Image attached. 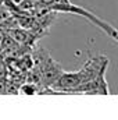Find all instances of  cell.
Here are the masks:
<instances>
[{
	"mask_svg": "<svg viewBox=\"0 0 118 120\" xmlns=\"http://www.w3.org/2000/svg\"><path fill=\"white\" fill-rule=\"evenodd\" d=\"M104 64H108L107 57L104 56L92 57L78 71H74V73L62 71L61 75L57 78V81L52 85V88L60 92H76L79 87H82L92 78H94Z\"/></svg>",
	"mask_w": 118,
	"mask_h": 120,
	"instance_id": "6da1fadb",
	"label": "cell"
},
{
	"mask_svg": "<svg viewBox=\"0 0 118 120\" xmlns=\"http://www.w3.org/2000/svg\"><path fill=\"white\" fill-rule=\"evenodd\" d=\"M46 6V4H45ZM47 13H65V14H75V15H81L83 18L89 20L92 24H94L96 27H99L104 34H107L113 41L118 39V32L115 27H113L111 24H108L107 21L101 20L100 17H97L94 13L89 11L86 8L71 3V0H65V1H60V3H52L49 6H46Z\"/></svg>",
	"mask_w": 118,
	"mask_h": 120,
	"instance_id": "7a4b0ae2",
	"label": "cell"
},
{
	"mask_svg": "<svg viewBox=\"0 0 118 120\" xmlns=\"http://www.w3.org/2000/svg\"><path fill=\"white\" fill-rule=\"evenodd\" d=\"M64 70L60 67L59 64L52 59L47 53H46V59H43L40 56V71H39V80L43 82V85L46 88L52 87L57 78L61 75Z\"/></svg>",
	"mask_w": 118,
	"mask_h": 120,
	"instance_id": "3957f363",
	"label": "cell"
},
{
	"mask_svg": "<svg viewBox=\"0 0 118 120\" xmlns=\"http://www.w3.org/2000/svg\"><path fill=\"white\" fill-rule=\"evenodd\" d=\"M18 91L20 94H24V95H35L38 94V85L33 82H25L18 88Z\"/></svg>",
	"mask_w": 118,
	"mask_h": 120,
	"instance_id": "277c9868",
	"label": "cell"
},
{
	"mask_svg": "<svg viewBox=\"0 0 118 120\" xmlns=\"http://www.w3.org/2000/svg\"><path fill=\"white\" fill-rule=\"evenodd\" d=\"M1 36H3V32H1V30H0V41H1Z\"/></svg>",
	"mask_w": 118,
	"mask_h": 120,
	"instance_id": "5b68a950",
	"label": "cell"
}]
</instances>
